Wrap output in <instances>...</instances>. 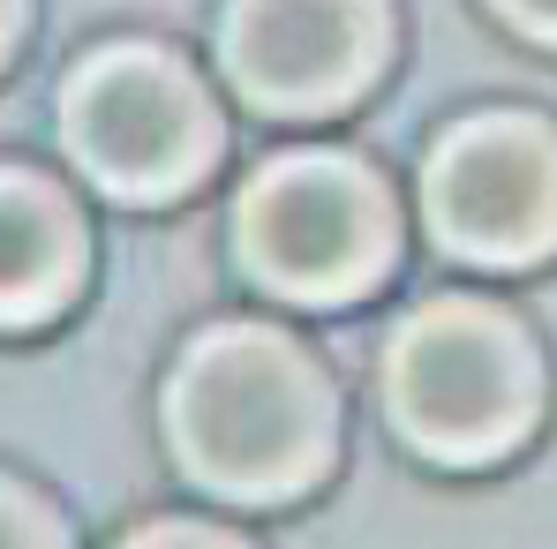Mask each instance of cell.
<instances>
[{
	"instance_id": "obj_2",
	"label": "cell",
	"mask_w": 557,
	"mask_h": 549,
	"mask_svg": "<svg viewBox=\"0 0 557 549\" xmlns=\"http://www.w3.org/2000/svg\"><path fill=\"white\" fill-rule=\"evenodd\" d=\"M376 391L407 452L437 466H497L543 414V354L512 309L437 294L392 324Z\"/></svg>"
},
{
	"instance_id": "obj_10",
	"label": "cell",
	"mask_w": 557,
	"mask_h": 549,
	"mask_svg": "<svg viewBox=\"0 0 557 549\" xmlns=\"http://www.w3.org/2000/svg\"><path fill=\"white\" fill-rule=\"evenodd\" d=\"M520 38H535V46H557V0H490Z\"/></svg>"
},
{
	"instance_id": "obj_11",
	"label": "cell",
	"mask_w": 557,
	"mask_h": 549,
	"mask_svg": "<svg viewBox=\"0 0 557 549\" xmlns=\"http://www.w3.org/2000/svg\"><path fill=\"white\" fill-rule=\"evenodd\" d=\"M23 15H30V0H8V53L23 46Z\"/></svg>"
},
{
	"instance_id": "obj_4",
	"label": "cell",
	"mask_w": 557,
	"mask_h": 549,
	"mask_svg": "<svg viewBox=\"0 0 557 549\" xmlns=\"http://www.w3.org/2000/svg\"><path fill=\"white\" fill-rule=\"evenodd\" d=\"M61 151L113 203H174L211 182L226 128L182 53L121 38L98 46L61 84Z\"/></svg>"
},
{
	"instance_id": "obj_8",
	"label": "cell",
	"mask_w": 557,
	"mask_h": 549,
	"mask_svg": "<svg viewBox=\"0 0 557 549\" xmlns=\"http://www.w3.org/2000/svg\"><path fill=\"white\" fill-rule=\"evenodd\" d=\"M0 549H76L69 520L53 512V497H38L23 474L0 489Z\"/></svg>"
},
{
	"instance_id": "obj_3",
	"label": "cell",
	"mask_w": 557,
	"mask_h": 549,
	"mask_svg": "<svg viewBox=\"0 0 557 549\" xmlns=\"http://www.w3.org/2000/svg\"><path fill=\"white\" fill-rule=\"evenodd\" d=\"M399 257V203L370 159L301 144L272 151L234 196V264L294 309L362 301Z\"/></svg>"
},
{
	"instance_id": "obj_5",
	"label": "cell",
	"mask_w": 557,
	"mask_h": 549,
	"mask_svg": "<svg viewBox=\"0 0 557 549\" xmlns=\"http://www.w3.org/2000/svg\"><path fill=\"white\" fill-rule=\"evenodd\" d=\"M422 226L474 272L557 257V128L543 113H467L422 159Z\"/></svg>"
},
{
	"instance_id": "obj_1",
	"label": "cell",
	"mask_w": 557,
	"mask_h": 549,
	"mask_svg": "<svg viewBox=\"0 0 557 549\" xmlns=\"http://www.w3.org/2000/svg\"><path fill=\"white\" fill-rule=\"evenodd\" d=\"M159 429L188 489L226 504H286L339 459V391L294 332L234 316L174 354Z\"/></svg>"
},
{
	"instance_id": "obj_7",
	"label": "cell",
	"mask_w": 557,
	"mask_h": 549,
	"mask_svg": "<svg viewBox=\"0 0 557 549\" xmlns=\"http://www.w3.org/2000/svg\"><path fill=\"white\" fill-rule=\"evenodd\" d=\"M0 241H8V332H38L53 324L91 272V234L69 203V188L46 182L38 166H8L0 182Z\"/></svg>"
},
{
	"instance_id": "obj_6",
	"label": "cell",
	"mask_w": 557,
	"mask_h": 549,
	"mask_svg": "<svg viewBox=\"0 0 557 549\" xmlns=\"http://www.w3.org/2000/svg\"><path fill=\"white\" fill-rule=\"evenodd\" d=\"M392 61L384 0H226L219 68L242 105L272 121L347 113Z\"/></svg>"
},
{
	"instance_id": "obj_9",
	"label": "cell",
	"mask_w": 557,
	"mask_h": 549,
	"mask_svg": "<svg viewBox=\"0 0 557 549\" xmlns=\"http://www.w3.org/2000/svg\"><path fill=\"white\" fill-rule=\"evenodd\" d=\"M113 549H249L242 535L211 527V520H144L136 535H121Z\"/></svg>"
}]
</instances>
